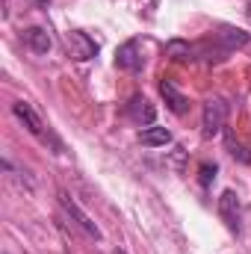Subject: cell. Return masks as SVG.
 Instances as JSON below:
<instances>
[{
    "label": "cell",
    "mask_w": 251,
    "mask_h": 254,
    "mask_svg": "<svg viewBox=\"0 0 251 254\" xmlns=\"http://www.w3.org/2000/svg\"><path fill=\"white\" fill-rule=\"evenodd\" d=\"M12 113H15V119L21 122V125L27 127V133H33L39 142H51L54 148H60V142L51 136V130H45V125H42V119H39V113L30 107V104H24V101H18V104H12Z\"/></svg>",
    "instance_id": "1"
},
{
    "label": "cell",
    "mask_w": 251,
    "mask_h": 254,
    "mask_svg": "<svg viewBox=\"0 0 251 254\" xmlns=\"http://www.w3.org/2000/svg\"><path fill=\"white\" fill-rule=\"evenodd\" d=\"M225 119H228V104L222 98H210L204 104V119H201V133L204 139H213L222 127H225Z\"/></svg>",
    "instance_id": "2"
},
{
    "label": "cell",
    "mask_w": 251,
    "mask_h": 254,
    "mask_svg": "<svg viewBox=\"0 0 251 254\" xmlns=\"http://www.w3.org/2000/svg\"><path fill=\"white\" fill-rule=\"evenodd\" d=\"M60 207H63L71 219H74V225H77V228H80L89 240H101V237H104V234H101V228H98V225H95V222L83 213V210H80V204H77V201H74V198H71L65 190H60Z\"/></svg>",
    "instance_id": "3"
},
{
    "label": "cell",
    "mask_w": 251,
    "mask_h": 254,
    "mask_svg": "<svg viewBox=\"0 0 251 254\" xmlns=\"http://www.w3.org/2000/svg\"><path fill=\"white\" fill-rule=\"evenodd\" d=\"M219 216H222V222L228 225V231L231 234H240V222H243V207H240V198H237V192L234 190H225L222 192V198H219Z\"/></svg>",
    "instance_id": "4"
},
{
    "label": "cell",
    "mask_w": 251,
    "mask_h": 254,
    "mask_svg": "<svg viewBox=\"0 0 251 254\" xmlns=\"http://www.w3.org/2000/svg\"><path fill=\"white\" fill-rule=\"evenodd\" d=\"M65 48L74 60H92L98 54V42L83 30H68L65 33Z\"/></svg>",
    "instance_id": "5"
},
{
    "label": "cell",
    "mask_w": 251,
    "mask_h": 254,
    "mask_svg": "<svg viewBox=\"0 0 251 254\" xmlns=\"http://www.w3.org/2000/svg\"><path fill=\"white\" fill-rule=\"evenodd\" d=\"M142 65H145V57H142V51H139V42H136V39L125 42V45L116 51V68L130 71V74H139V71H142Z\"/></svg>",
    "instance_id": "6"
},
{
    "label": "cell",
    "mask_w": 251,
    "mask_h": 254,
    "mask_svg": "<svg viewBox=\"0 0 251 254\" xmlns=\"http://www.w3.org/2000/svg\"><path fill=\"white\" fill-rule=\"evenodd\" d=\"M125 113L133 125H154V119H157V110H154V104H151L145 95H133V98L127 101Z\"/></svg>",
    "instance_id": "7"
},
{
    "label": "cell",
    "mask_w": 251,
    "mask_h": 254,
    "mask_svg": "<svg viewBox=\"0 0 251 254\" xmlns=\"http://www.w3.org/2000/svg\"><path fill=\"white\" fill-rule=\"evenodd\" d=\"M160 95H163L166 107H169L175 116H187V113H189V98H187V95H181V92L175 89V83H172V80H163V83H160Z\"/></svg>",
    "instance_id": "8"
},
{
    "label": "cell",
    "mask_w": 251,
    "mask_h": 254,
    "mask_svg": "<svg viewBox=\"0 0 251 254\" xmlns=\"http://www.w3.org/2000/svg\"><path fill=\"white\" fill-rule=\"evenodd\" d=\"M166 57L175 60V63H195L201 57V45H189L184 39H172L166 45Z\"/></svg>",
    "instance_id": "9"
},
{
    "label": "cell",
    "mask_w": 251,
    "mask_h": 254,
    "mask_svg": "<svg viewBox=\"0 0 251 254\" xmlns=\"http://www.w3.org/2000/svg\"><path fill=\"white\" fill-rule=\"evenodd\" d=\"M24 45L33 54H48L54 42H51V33L45 27H30V30H24Z\"/></svg>",
    "instance_id": "10"
},
{
    "label": "cell",
    "mask_w": 251,
    "mask_h": 254,
    "mask_svg": "<svg viewBox=\"0 0 251 254\" xmlns=\"http://www.w3.org/2000/svg\"><path fill=\"white\" fill-rule=\"evenodd\" d=\"M139 142H142L145 148H163V145L172 142V133H169L166 127H148V130L139 133Z\"/></svg>",
    "instance_id": "11"
},
{
    "label": "cell",
    "mask_w": 251,
    "mask_h": 254,
    "mask_svg": "<svg viewBox=\"0 0 251 254\" xmlns=\"http://www.w3.org/2000/svg\"><path fill=\"white\" fill-rule=\"evenodd\" d=\"M228 148H231V154H234L237 160H243V163H251V154L246 151V148H243V145H240V142H237V139H234V136H231V133H228Z\"/></svg>",
    "instance_id": "12"
},
{
    "label": "cell",
    "mask_w": 251,
    "mask_h": 254,
    "mask_svg": "<svg viewBox=\"0 0 251 254\" xmlns=\"http://www.w3.org/2000/svg\"><path fill=\"white\" fill-rule=\"evenodd\" d=\"M198 172H201V187H210V184L216 181V166H213V163H201Z\"/></svg>",
    "instance_id": "13"
},
{
    "label": "cell",
    "mask_w": 251,
    "mask_h": 254,
    "mask_svg": "<svg viewBox=\"0 0 251 254\" xmlns=\"http://www.w3.org/2000/svg\"><path fill=\"white\" fill-rule=\"evenodd\" d=\"M33 3H36V6H48L51 0H33Z\"/></svg>",
    "instance_id": "14"
},
{
    "label": "cell",
    "mask_w": 251,
    "mask_h": 254,
    "mask_svg": "<svg viewBox=\"0 0 251 254\" xmlns=\"http://www.w3.org/2000/svg\"><path fill=\"white\" fill-rule=\"evenodd\" d=\"M113 254H127V252H125V249H116V252H113Z\"/></svg>",
    "instance_id": "15"
}]
</instances>
